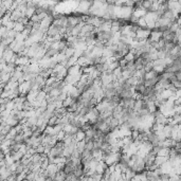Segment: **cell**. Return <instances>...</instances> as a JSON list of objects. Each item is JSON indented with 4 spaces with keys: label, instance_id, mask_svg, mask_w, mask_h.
Instances as JSON below:
<instances>
[{
    "label": "cell",
    "instance_id": "obj_1",
    "mask_svg": "<svg viewBox=\"0 0 181 181\" xmlns=\"http://www.w3.org/2000/svg\"><path fill=\"white\" fill-rule=\"evenodd\" d=\"M162 35H163V33L161 31H159V30H157V29H152L150 38L152 42H158L161 38H162Z\"/></svg>",
    "mask_w": 181,
    "mask_h": 181
},
{
    "label": "cell",
    "instance_id": "obj_2",
    "mask_svg": "<svg viewBox=\"0 0 181 181\" xmlns=\"http://www.w3.org/2000/svg\"><path fill=\"white\" fill-rule=\"evenodd\" d=\"M168 160H170V157L157 155V156H156V159H155V163H156V164H158L159 166H161L162 164H164L165 162H167Z\"/></svg>",
    "mask_w": 181,
    "mask_h": 181
},
{
    "label": "cell",
    "instance_id": "obj_3",
    "mask_svg": "<svg viewBox=\"0 0 181 181\" xmlns=\"http://www.w3.org/2000/svg\"><path fill=\"white\" fill-rule=\"evenodd\" d=\"M173 95H175V92L172 91L171 89H163L162 91H161V97H162V99H164V100H168L171 97H173Z\"/></svg>",
    "mask_w": 181,
    "mask_h": 181
},
{
    "label": "cell",
    "instance_id": "obj_4",
    "mask_svg": "<svg viewBox=\"0 0 181 181\" xmlns=\"http://www.w3.org/2000/svg\"><path fill=\"white\" fill-rule=\"evenodd\" d=\"M86 138V131L84 130V129L79 128V131L76 132L75 134V141L79 142V141H83V140Z\"/></svg>",
    "mask_w": 181,
    "mask_h": 181
},
{
    "label": "cell",
    "instance_id": "obj_5",
    "mask_svg": "<svg viewBox=\"0 0 181 181\" xmlns=\"http://www.w3.org/2000/svg\"><path fill=\"white\" fill-rule=\"evenodd\" d=\"M59 53V51L57 50V49H53V48H50L49 50H47V52H46V57L48 58H52L54 57V56H56Z\"/></svg>",
    "mask_w": 181,
    "mask_h": 181
},
{
    "label": "cell",
    "instance_id": "obj_6",
    "mask_svg": "<svg viewBox=\"0 0 181 181\" xmlns=\"http://www.w3.org/2000/svg\"><path fill=\"white\" fill-rule=\"evenodd\" d=\"M6 124L10 126H12V127H15V126H17L19 124V121L17 120V119H15L14 117L10 116L8 119H6Z\"/></svg>",
    "mask_w": 181,
    "mask_h": 181
},
{
    "label": "cell",
    "instance_id": "obj_7",
    "mask_svg": "<svg viewBox=\"0 0 181 181\" xmlns=\"http://www.w3.org/2000/svg\"><path fill=\"white\" fill-rule=\"evenodd\" d=\"M85 148H86V142H85V140H83V141H79L77 143H76V150H79L81 154L84 152Z\"/></svg>",
    "mask_w": 181,
    "mask_h": 181
},
{
    "label": "cell",
    "instance_id": "obj_8",
    "mask_svg": "<svg viewBox=\"0 0 181 181\" xmlns=\"http://www.w3.org/2000/svg\"><path fill=\"white\" fill-rule=\"evenodd\" d=\"M126 83H128L130 86H137L139 84V79L136 77V76H130L129 79H126Z\"/></svg>",
    "mask_w": 181,
    "mask_h": 181
},
{
    "label": "cell",
    "instance_id": "obj_9",
    "mask_svg": "<svg viewBox=\"0 0 181 181\" xmlns=\"http://www.w3.org/2000/svg\"><path fill=\"white\" fill-rule=\"evenodd\" d=\"M157 75H159V74L156 72L154 69L152 70H150V71H148V72H146L145 73V75H144V79L146 81V79H154L155 76H157Z\"/></svg>",
    "mask_w": 181,
    "mask_h": 181
},
{
    "label": "cell",
    "instance_id": "obj_10",
    "mask_svg": "<svg viewBox=\"0 0 181 181\" xmlns=\"http://www.w3.org/2000/svg\"><path fill=\"white\" fill-rule=\"evenodd\" d=\"M74 101H76V100H74L73 97H71L70 95H68V97H66V100L63 101V106L64 107H66V108H68L69 106H70L71 104L74 102Z\"/></svg>",
    "mask_w": 181,
    "mask_h": 181
},
{
    "label": "cell",
    "instance_id": "obj_11",
    "mask_svg": "<svg viewBox=\"0 0 181 181\" xmlns=\"http://www.w3.org/2000/svg\"><path fill=\"white\" fill-rule=\"evenodd\" d=\"M75 51H76V49L74 47H68L67 48V50H66L65 54H66V56L69 58V57H71V56L75 55Z\"/></svg>",
    "mask_w": 181,
    "mask_h": 181
},
{
    "label": "cell",
    "instance_id": "obj_12",
    "mask_svg": "<svg viewBox=\"0 0 181 181\" xmlns=\"http://www.w3.org/2000/svg\"><path fill=\"white\" fill-rule=\"evenodd\" d=\"M45 134H52V136H56V131L54 130V126H50V125H47V127H46L45 131H44Z\"/></svg>",
    "mask_w": 181,
    "mask_h": 181
},
{
    "label": "cell",
    "instance_id": "obj_13",
    "mask_svg": "<svg viewBox=\"0 0 181 181\" xmlns=\"http://www.w3.org/2000/svg\"><path fill=\"white\" fill-rule=\"evenodd\" d=\"M165 69H166V67H164L163 65H156V66H154V70H155L158 74L163 73V72L165 71Z\"/></svg>",
    "mask_w": 181,
    "mask_h": 181
},
{
    "label": "cell",
    "instance_id": "obj_14",
    "mask_svg": "<svg viewBox=\"0 0 181 181\" xmlns=\"http://www.w3.org/2000/svg\"><path fill=\"white\" fill-rule=\"evenodd\" d=\"M24 29H26V24H21V22H17V21H16L15 28H14V30H15L16 32H22Z\"/></svg>",
    "mask_w": 181,
    "mask_h": 181
},
{
    "label": "cell",
    "instance_id": "obj_15",
    "mask_svg": "<svg viewBox=\"0 0 181 181\" xmlns=\"http://www.w3.org/2000/svg\"><path fill=\"white\" fill-rule=\"evenodd\" d=\"M124 58H125L127 62H130V60H134L136 59V55H134V51H129L127 54H126L125 56H124Z\"/></svg>",
    "mask_w": 181,
    "mask_h": 181
},
{
    "label": "cell",
    "instance_id": "obj_16",
    "mask_svg": "<svg viewBox=\"0 0 181 181\" xmlns=\"http://www.w3.org/2000/svg\"><path fill=\"white\" fill-rule=\"evenodd\" d=\"M62 93V89H59V88H53L52 90H51V92L49 93V94L51 95V97H57L58 95Z\"/></svg>",
    "mask_w": 181,
    "mask_h": 181
},
{
    "label": "cell",
    "instance_id": "obj_17",
    "mask_svg": "<svg viewBox=\"0 0 181 181\" xmlns=\"http://www.w3.org/2000/svg\"><path fill=\"white\" fill-rule=\"evenodd\" d=\"M138 24L140 28H147V21L144 17H141V18L138 20V24Z\"/></svg>",
    "mask_w": 181,
    "mask_h": 181
},
{
    "label": "cell",
    "instance_id": "obj_18",
    "mask_svg": "<svg viewBox=\"0 0 181 181\" xmlns=\"http://www.w3.org/2000/svg\"><path fill=\"white\" fill-rule=\"evenodd\" d=\"M57 120H58V118L54 114V116L51 117V118L49 119V121H48V125H50V126L56 125V124H57Z\"/></svg>",
    "mask_w": 181,
    "mask_h": 181
},
{
    "label": "cell",
    "instance_id": "obj_19",
    "mask_svg": "<svg viewBox=\"0 0 181 181\" xmlns=\"http://www.w3.org/2000/svg\"><path fill=\"white\" fill-rule=\"evenodd\" d=\"M154 66H155L154 65V60H150V62H148V63L144 66V70L146 71V72H148V71L154 69Z\"/></svg>",
    "mask_w": 181,
    "mask_h": 181
},
{
    "label": "cell",
    "instance_id": "obj_20",
    "mask_svg": "<svg viewBox=\"0 0 181 181\" xmlns=\"http://www.w3.org/2000/svg\"><path fill=\"white\" fill-rule=\"evenodd\" d=\"M65 137H66V132L63 129V130H60L59 132H57V134H56V139H57V141H63Z\"/></svg>",
    "mask_w": 181,
    "mask_h": 181
},
{
    "label": "cell",
    "instance_id": "obj_21",
    "mask_svg": "<svg viewBox=\"0 0 181 181\" xmlns=\"http://www.w3.org/2000/svg\"><path fill=\"white\" fill-rule=\"evenodd\" d=\"M122 71H123V69L121 68L120 66H119L118 68H116L114 69V70H113V74H114V75L117 76V77H121V76H122Z\"/></svg>",
    "mask_w": 181,
    "mask_h": 181
},
{
    "label": "cell",
    "instance_id": "obj_22",
    "mask_svg": "<svg viewBox=\"0 0 181 181\" xmlns=\"http://www.w3.org/2000/svg\"><path fill=\"white\" fill-rule=\"evenodd\" d=\"M72 128H73V125H72L71 123L66 124V125L64 126V130H65L66 134H70L71 130H72Z\"/></svg>",
    "mask_w": 181,
    "mask_h": 181
},
{
    "label": "cell",
    "instance_id": "obj_23",
    "mask_svg": "<svg viewBox=\"0 0 181 181\" xmlns=\"http://www.w3.org/2000/svg\"><path fill=\"white\" fill-rule=\"evenodd\" d=\"M119 63H120V67L122 69H126V67H127V64H128V62L125 59V58H121L120 60H119Z\"/></svg>",
    "mask_w": 181,
    "mask_h": 181
},
{
    "label": "cell",
    "instance_id": "obj_24",
    "mask_svg": "<svg viewBox=\"0 0 181 181\" xmlns=\"http://www.w3.org/2000/svg\"><path fill=\"white\" fill-rule=\"evenodd\" d=\"M119 66H120V63H119V60H116V62H112L111 64H109V69L113 71L116 68H118Z\"/></svg>",
    "mask_w": 181,
    "mask_h": 181
},
{
    "label": "cell",
    "instance_id": "obj_25",
    "mask_svg": "<svg viewBox=\"0 0 181 181\" xmlns=\"http://www.w3.org/2000/svg\"><path fill=\"white\" fill-rule=\"evenodd\" d=\"M35 150H36V152H38V154H42V152H45V145L41 143V144L38 145Z\"/></svg>",
    "mask_w": 181,
    "mask_h": 181
},
{
    "label": "cell",
    "instance_id": "obj_26",
    "mask_svg": "<svg viewBox=\"0 0 181 181\" xmlns=\"http://www.w3.org/2000/svg\"><path fill=\"white\" fill-rule=\"evenodd\" d=\"M172 84H173L174 86L176 87L177 89H179V88H181V81H179V79H176V81L172 82Z\"/></svg>",
    "mask_w": 181,
    "mask_h": 181
},
{
    "label": "cell",
    "instance_id": "obj_27",
    "mask_svg": "<svg viewBox=\"0 0 181 181\" xmlns=\"http://www.w3.org/2000/svg\"><path fill=\"white\" fill-rule=\"evenodd\" d=\"M134 2H141V1H143V0H134Z\"/></svg>",
    "mask_w": 181,
    "mask_h": 181
},
{
    "label": "cell",
    "instance_id": "obj_28",
    "mask_svg": "<svg viewBox=\"0 0 181 181\" xmlns=\"http://www.w3.org/2000/svg\"><path fill=\"white\" fill-rule=\"evenodd\" d=\"M180 4H181V2H180Z\"/></svg>",
    "mask_w": 181,
    "mask_h": 181
}]
</instances>
